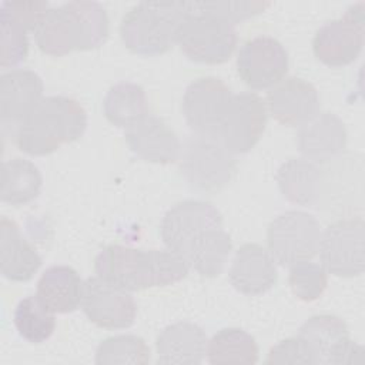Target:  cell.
<instances>
[{"mask_svg": "<svg viewBox=\"0 0 365 365\" xmlns=\"http://www.w3.org/2000/svg\"><path fill=\"white\" fill-rule=\"evenodd\" d=\"M94 271L104 282L135 292L181 281L188 275L190 264L170 248L141 250L111 244L97 254Z\"/></svg>", "mask_w": 365, "mask_h": 365, "instance_id": "obj_1", "label": "cell"}, {"mask_svg": "<svg viewBox=\"0 0 365 365\" xmlns=\"http://www.w3.org/2000/svg\"><path fill=\"white\" fill-rule=\"evenodd\" d=\"M33 33L43 53L60 57L100 47L108 37L110 20L100 3L74 0L50 7Z\"/></svg>", "mask_w": 365, "mask_h": 365, "instance_id": "obj_2", "label": "cell"}, {"mask_svg": "<svg viewBox=\"0 0 365 365\" xmlns=\"http://www.w3.org/2000/svg\"><path fill=\"white\" fill-rule=\"evenodd\" d=\"M86 128L87 113L76 98L50 96L19 123L14 143L20 151L41 157L78 140Z\"/></svg>", "mask_w": 365, "mask_h": 365, "instance_id": "obj_3", "label": "cell"}, {"mask_svg": "<svg viewBox=\"0 0 365 365\" xmlns=\"http://www.w3.org/2000/svg\"><path fill=\"white\" fill-rule=\"evenodd\" d=\"M192 10L194 1H140L121 19V40L134 54H164L175 44L180 26Z\"/></svg>", "mask_w": 365, "mask_h": 365, "instance_id": "obj_4", "label": "cell"}, {"mask_svg": "<svg viewBox=\"0 0 365 365\" xmlns=\"http://www.w3.org/2000/svg\"><path fill=\"white\" fill-rule=\"evenodd\" d=\"M178 160L188 185L202 192L221 191L237 171L234 154L217 137L205 134H190L181 145Z\"/></svg>", "mask_w": 365, "mask_h": 365, "instance_id": "obj_5", "label": "cell"}, {"mask_svg": "<svg viewBox=\"0 0 365 365\" xmlns=\"http://www.w3.org/2000/svg\"><path fill=\"white\" fill-rule=\"evenodd\" d=\"M184 56L202 64L225 63L237 46L234 24L197 9L185 17L177 33L175 41Z\"/></svg>", "mask_w": 365, "mask_h": 365, "instance_id": "obj_6", "label": "cell"}, {"mask_svg": "<svg viewBox=\"0 0 365 365\" xmlns=\"http://www.w3.org/2000/svg\"><path fill=\"white\" fill-rule=\"evenodd\" d=\"M321 234V225L312 214L288 210L277 215L268 225V251L282 267L311 261L318 254Z\"/></svg>", "mask_w": 365, "mask_h": 365, "instance_id": "obj_7", "label": "cell"}, {"mask_svg": "<svg viewBox=\"0 0 365 365\" xmlns=\"http://www.w3.org/2000/svg\"><path fill=\"white\" fill-rule=\"evenodd\" d=\"M364 1H359L348 7L341 19L327 21L317 30L312 50L321 63L344 67L359 57L364 46Z\"/></svg>", "mask_w": 365, "mask_h": 365, "instance_id": "obj_8", "label": "cell"}, {"mask_svg": "<svg viewBox=\"0 0 365 365\" xmlns=\"http://www.w3.org/2000/svg\"><path fill=\"white\" fill-rule=\"evenodd\" d=\"M365 224L361 217L341 218L325 228L319 257L327 272L335 277H356L364 272Z\"/></svg>", "mask_w": 365, "mask_h": 365, "instance_id": "obj_9", "label": "cell"}, {"mask_svg": "<svg viewBox=\"0 0 365 365\" xmlns=\"http://www.w3.org/2000/svg\"><path fill=\"white\" fill-rule=\"evenodd\" d=\"M217 227H222V215L211 202L184 200L164 214L160 235L167 248L185 258L190 248L207 231Z\"/></svg>", "mask_w": 365, "mask_h": 365, "instance_id": "obj_10", "label": "cell"}, {"mask_svg": "<svg viewBox=\"0 0 365 365\" xmlns=\"http://www.w3.org/2000/svg\"><path fill=\"white\" fill-rule=\"evenodd\" d=\"M267 118L265 101L258 94L251 91L232 94L217 138L232 154L247 153L264 134Z\"/></svg>", "mask_w": 365, "mask_h": 365, "instance_id": "obj_11", "label": "cell"}, {"mask_svg": "<svg viewBox=\"0 0 365 365\" xmlns=\"http://www.w3.org/2000/svg\"><path fill=\"white\" fill-rule=\"evenodd\" d=\"M231 98L232 91L221 78L200 77L191 81L184 91L181 110L192 133L217 137Z\"/></svg>", "mask_w": 365, "mask_h": 365, "instance_id": "obj_12", "label": "cell"}, {"mask_svg": "<svg viewBox=\"0 0 365 365\" xmlns=\"http://www.w3.org/2000/svg\"><path fill=\"white\" fill-rule=\"evenodd\" d=\"M240 78L252 90L272 88L284 80L288 71V53L271 36H257L247 40L237 56Z\"/></svg>", "mask_w": 365, "mask_h": 365, "instance_id": "obj_13", "label": "cell"}, {"mask_svg": "<svg viewBox=\"0 0 365 365\" xmlns=\"http://www.w3.org/2000/svg\"><path fill=\"white\" fill-rule=\"evenodd\" d=\"M81 308L94 325L104 329L128 328L137 315V304L131 294L104 282L97 275L84 281Z\"/></svg>", "mask_w": 365, "mask_h": 365, "instance_id": "obj_14", "label": "cell"}, {"mask_svg": "<svg viewBox=\"0 0 365 365\" xmlns=\"http://www.w3.org/2000/svg\"><path fill=\"white\" fill-rule=\"evenodd\" d=\"M265 106L278 123L299 127L319 113L321 104L314 84L299 77H287L268 91Z\"/></svg>", "mask_w": 365, "mask_h": 365, "instance_id": "obj_15", "label": "cell"}, {"mask_svg": "<svg viewBox=\"0 0 365 365\" xmlns=\"http://www.w3.org/2000/svg\"><path fill=\"white\" fill-rule=\"evenodd\" d=\"M348 133L344 121L334 113H318L298 127L297 147L304 158L324 164L338 157L346 147Z\"/></svg>", "mask_w": 365, "mask_h": 365, "instance_id": "obj_16", "label": "cell"}, {"mask_svg": "<svg viewBox=\"0 0 365 365\" xmlns=\"http://www.w3.org/2000/svg\"><path fill=\"white\" fill-rule=\"evenodd\" d=\"M228 278L238 292L261 295L275 285L277 265L268 250L259 244L247 242L235 251Z\"/></svg>", "mask_w": 365, "mask_h": 365, "instance_id": "obj_17", "label": "cell"}, {"mask_svg": "<svg viewBox=\"0 0 365 365\" xmlns=\"http://www.w3.org/2000/svg\"><path fill=\"white\" fill-rule=\"evenodd\" d=\"M130 150L144 161L171 164L178 160L181 143L168 124L157 115L147 114L124 133Z\"/></svg>", "mask_w": 365, "mask_h": 365, "instance_id": "obj_18", "label": "cell"}, {"mask_svg": "<svg viewBox=\"0 0 365 365\" xmlns=\"http://www.w3.org/2000/svg\"><path fill=\"white\" fill-rule=\"evenodd\" d=\"M41 77L29 68H11L0 77V117L20 123L44 98Z\"/></svg>", "mask_w": 365, "mask_h": 365, "instance_id": "obj_19", "label": "cell"}, {"mask_svg": "<svg viewBox=\"0 0 365 365\" xmlns=\"http://www.w3.org/2000/svg\"><path fill=\"white\" fill-rule=\"evenodd\" d=\"M207 335L200 325L188 321L171 324L157 336V362L197 365L207 355Z\"/></svg>", "mask_w": 365, "mask_h": 365, "instance_id": "obj_20", "label": "cell"}, {"mask_svg": "<svg viewBox=\"0 0 365 365\" xmlns=\"http://www.w3.org/2000/svg\"><path fill=\"white\" fill-rule=\"evenodd\" d=\"M37 250L21 235L16 221L1 217L0 221V271L13 282L30 281L41 267Z\"/></svg>", "mask_w": 365, "mask_h": 365, "instance_id": "obj_21", "label": "cell"}, {"mask_svg": "<svg viewBox=\"0 0 365 365\" xmlns=\"http://www.w3.org/2000/svg\"><path fill=\"white\" fill-rule=\"evenodd\" d=\"M275 181L285 200L304 207L317 205L325 185L322 170L307 158H289L282 163Z\"/></svg>", "mask_w": 365, "mask_h": 365, "instance_id": "obj_22", "label": "cell"}, {"mask_svg": "<svg viewBox=\"0 0 365 365\" xmlns=\"http://www.w3.org/2000/svg\"><path fill=\"white\" fill-rule=\"evenodd\" d=\"M84 281L68 265L48 267L37 281L36 295L54 314L76 311L83 301Z\"/></svg>", "mask_w": 365, "mask_h": 365, "instance_id": "obj_23", "label": "cell"}, {"mask_svg": "<svg viewBox=\"0 0 365 365\" xmlns=\"http://www.w3.org/2000/svg\"><path fill=\"white\" fill-rule=\"evenodd\" d=\"M309 348L315 364L334 365L338 351L349 339L348 327L344 319L332 314L309 317L297 334Z\"/></svg>", "mask_w": 365, "mask_h": 365, "instance_id": "obj_24", "label": "cell"}, {"mask_svg": "<svg viewBox=\"0 0 365 365\" xmlns=\"http://www.w3.org/2000/svg\"><path fill=\"white\" fill-rule=\"evenodd\" d=\"M43 187L38 167L26 158H10L1 165V201L24 205L36 200Z\"/></svg>", "mask_w": 365, "mask_h": 365, "instance_id": "obj_25", "label": "cell"}, {"mask_svg": "<svg viewBox=\"0 0 365 365\" xmlns=\"http://www.w3.org/2000/svg\"><path fill=\"white\" fill-rule=\"evenodd\" d=\"M103 110L113 125L127 130L148 114L145 91L131 81L115 83L104 97Z\"/></svg>", "mask_w": 365, "mask_h": 365, "instance_id": "obj_26", "label": "cell"}, {"mask_svg": "<svg viewBox=\"0 0 365 365\" xmlns=\"http://www.w3.org/2000/svg\"><path fill=\"white\" fill-rule=\"evenodd\" d=\"M232 242L222 227L207 231L187 252L185 259L204 278L218 277L231 254Z\"/></svg>", "mask_w": 365, "mask_h": 365, "instance_id": "obj_27", "label": "cell"}, {"mask_svg": "<svg viewBox=\"0 0 365 365\" xmlns=\"http://www.w3.org/2000/svg\"><path fill=\"white\" fill-rule=\"evenodd\" d=\"M210 364H255L258 345L247 331L241 328H222L217 331L207 345Z\"/></svg>", "mask_w": 365, "mask_h": 365, "instance_id": "obj_28", "label": "cell"}, {"mask_svg": "<svg viewBox=\"0 0 365 365\" xmlns=\"http://www.w3.org/2000/svg\"><path fill=\"white\" fill-rule=\"evenodd\" d=\"M19 335L31 344L46 342L56 329V317L37 295H29L19 301L13 315Z\"/></svg>", "mask_w": 365, "mask_h": 365, "instance_id": "obj_29", "label": "cell"}, {"mask_svg": "<svg viewBox=\"0 0 365 365\" xmlns=\"http://www.w3.org/2000/svg\"><path fill=\"white\" fill-rule=\"evenodd\" d=\"M151 359L150 346L141 336L121 334L106 338L96 349L98 365H145Z\"/></svg>", "mask_w": 365, "mask_h": 365, "instance_id": "obj_30", "label": "cell"}, {"mask_svg": "<svg viewBox=\"0 0 365 365\" xmlns=\"http://www.w3.org/2000/svg\"><path fill=\"white\" fill-rule=\"evenodd\" d=\"M288 282L292 294L304 301H317L328 285V272L319 264L302 261L289 267Z\"/></svg>", "mask_w": 365, "mask_h": 365, "instance_id": "obj_31", "label": "cell"}, {"mask_svg": "<svg viewBox=\"0 0 365 365\" xmlns=\"http://www.w3.org/2000/svg\"><path fill=\"white\" fill-rule=\"evenodd\" d=\"M1 27V54L0 66L3 68L16 67L26 60L29 53L27 29L16 20L9 11L0 7Z\"/></svg>", "mask_w": 365, "mask_h": 365, "instance_id": "obj_32", "label": "cell"}, {"mask_svg": "<svg viewBox=\"0 0 365 365\" xmlns=\"http://www.w3.org/2000/svg\"><path fill=\"white\" fill-rule=\"evenodd\" d=\"M197 9L231 24L241 23L271 6L269 1H195Z\"/></svg>", "mask_w": 365, "mask_h": 365, "instance_id": "obj_33", "label": "cell"}, {"mask_svg": "<svg viewBox=\"0 0 365 365\" xmlns=\"http://www.w3.org/2000/svg\"><path fill=\"white\" fill-rule=\"evenodd\" d=\"M267 364H302L315 365V359L307 344L297 335L274 345L265 359Z\"/></svg>", "mask_w": 365, "mask_h": 365, "instance_id": "obj_34", "label": "cell"}, {"mask_svg": "<svg viewBox=\"0 0 365 365\" xmlns=\"http://www.w3.org/2000/svg\"><path fill=\"white\" fill-rule=\"evenodd\" d=\"M0 7L19 20L27 31H34L50 9L47 1H3Z\"/></svg>", "mask_w": 365, "mask_h": 365, "instance_id": "obj_35", "label": "cell"}]
</instances>
